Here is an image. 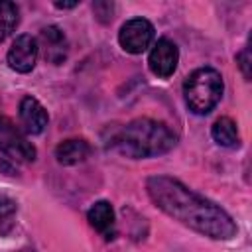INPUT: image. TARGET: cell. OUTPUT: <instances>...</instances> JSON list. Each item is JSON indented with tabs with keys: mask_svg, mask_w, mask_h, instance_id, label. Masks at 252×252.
Instances as JSON below:
<instances>
[{
	"mask_svg": "<svg viewBox=\"0 0 252 252\" xmlns=\"http://www.w3.org/2000/svg\"><path fill=\"white\" fill-rule=\"evenodd\" d=\"M146 189L158 209L203 236L228 240L238 232L236 222L224 209L169 175L150 177Z\"/></svg>",
	"mask_w": 252,
	"mask_h": 252,
	"instance_id": "6da1fadb",
	"label": "cell"
},
{
	"mask_svg": "<svg viewBox=\"0 0 252 252\" xmlns=\"http://www.w3.org/2000/svg\"><path fill=\"white\" fill-rule=\"evenodd\" d=\"M177 144V136L163 122L136 118L110 136V148L132 159L156 158L167 154Z\"/></svg>",
	"mask_w": 252,
	"mask_h": 252,
	"instance_id": "7a4b0ae2",
	"label": "cell"
},
{
	"mask_svg": "<svg viewBox=\"0 0 252 252\" xmlns=\"http://www.w3.org/2000/svg\"><path fill=\"white\" fill-rule=\"evenodd\" d=\"M224 91L222 77L213 67L195 69L183 83V98L193 114H209L220 100Z\"/></svg>",
	"mask_w": 252,
	"mask_h": 252,
	"instance_id": "3957f363",
	"label": "cell"
},
{
	"mask_svg": "<svg viewBox=\"0 0 252 252\" xmlns=\"http://www.w3.org/2000/svg\"><path fill=\"white\" fill-rule=\"evenodd\" d=\"M154 35H156V30L146 18H132L122 24L118 32V41L124 51L138 55L152 45Z\"/></svg>",
	"mask_w": 252,
	"mask_h": 252,
	"instance_id": "277c9868",
	"label": "cell"
},
{
	"mask_svg": "<svg viewBox=\"0 0 252 252\" xmlns=\"http://www.w3.org/2000/svg\"><path fill=\"white\" fill-rule=\"evenodd\" d=\"M0 152L8 154L18 161L35 159V148L32 146V142H28V138L6 116H0Z\"/></svg>",
	"mask_w": 252,
	"mask_h": 252,
	"instance_id": "5b68a950",
	"label": "cell"
},
{
	"mask_svg": "<svg viewBox=\"0 0 252 252\" xmlns=\"http://www.w3.org/2000/svg\"><path fill=\"white\" fill-rule=\"evenodd\" d=\"M37 55H39L37 39L28 35V33H22L14 39L12 47L8 49L6 59H8L10 69H14L16 73H30L35 67Z\"/></svg>",
	"mask_w": 252,
	"mask_h": 252,
	"instance_id": "8992f818",
	"label": "cell"
},
{
	"mask_svg": "<svg viewBox=\"0 0 252 252\" xmlns=\"http://www.w3.org/2000/svg\"><path fill=\"white\" fill-rule=\"evenodd\" d=\"M177 61H179V49L167 37L158 39L150 51V57H148L150 71L161 79H167L173 75V71L177 69Z\"/></svg>",
	"mask_w": 252,
	"mask_h": 252,
	"instance_id": "52a82bcc",
	"label": "cell"
},
{
	"mask_svg": "<svg viewBox=\"0 0 252 252\" xmlns=\"http://www.w3.org/2000/svg\"><path fill=\"white\" fill-rule=\"evenodd\" d=\"M20 122L28 134H41L49 122V116L37 98L24 96L20 102Z\"/></svg>",
	"mask_w": 252,
	"mask_h": 252,
	"instance_id": "ba28073f",
	"label": "cell"
},
{
	"mask_svg": "<svg viewBox=\"0 0 252 252\" xmlns=\"http://www.w3.org/2000/svg\"><path fill=\"white\" fill-rule=\"evenodd\" d=\"M87 219H89L91 226L94 230H98L106 240L114 238V234H116V217H114V209L108 201H96L89 209Z\"/></svg>",
	"mask_w": 252,
	"mask_h": 252,
	"instance_id": "9c48e42d",
	"label": "cell"
},
{
	"mask_svg": "<svg viewBox=\"0 0 252 252\" xmlns=\"http://www.w3.org/2000/svg\"><path fill=\"white\" fill-rule=\"evenodd\" d=\"M89 154H91L89 142L79 140V138L65 140L55 148V158L61 165H77V163L85 161L89 158Z\"/></svg>",
	"mask_w": 252,
	"mask_h": 252,
	"instance_id": "30bf717a",
	"label": "cell"
},
{
	"mask_svg": "<svg viewBox=\"0 0 252 252\" xmlns=\"http://www.w3.org/2000/svg\"><path fill=\"white\" fill-rule=\"evenodd\" d=\"M41 39L45 43V57L51 63H61L67 55V43H65V35L59 28L49 26L41 30Z\"/></svg>",
	"mask_w": 252,
	"mask_h": 252,
	"instance_id": "8fae6325",
	"label": "cell"
},
{
	"mask_svg": "<svg viewBox=\"0 0 252 252\" xmlns=\"http://www.w3.org/2000/svg\"><path fill=\"white\" fill-rule=\"evenodd\" d=\"M211 136L219 146H224V148H234V146H238V140H240L236 122L226 116L215 120L213 128H211Z\"/></svg>",
	"mask_w": 252,
	"mask_h": 252,
	"instance_id": "7c38bea8",
	"label": "cell"
},
{
	"mask_svg": "<svg viewBox=\"0 0 252 252\" xmlns=\"http://www.w3.org/2000/svg\"><path fill=\"white\" fill-rule=\"evenodd\" d=\"M20 24V8L14 2L0 0V43L18 28Z\"/></svg>",
	"mask_w": 252,
	"mask_h": 252,
	"instance_id": "4fadbf2b",
	"label": "cell"
},
{
	"mask_svg": "<svg viewBox=\"0 0 252 252\" xmlns=\"http://www.w3.org/2000/svg\"><path fill=\"white\" fill-rule=\"evenodd\" d=\"M16 203L4 195H0V230L2 232H8V228L12 226V220H14V215H16Z\"/></svg>",
	"mask_w": 252,
	"mask_h": 252,
	"instance_id": "5bb4252c",
	"label": "cell"
},
{
	"mask_svg": "<svg viewBox=\"0 0 252 252\" xmlns=\"http://www.w3.org/2000/svg\"><path fill=\"white\" fill-rule=\"evenodd\" d=\"M93 10L96 14V18L100 22H110L112 20V12H114V4L112 2H94Z\"/></svg>",
	"mask_w": 252,
	"mask_h": 252,
	"instance_id": "9a60e30c",
	"label": "cell"
},
{
	"mask_svg": "<svg viewBox=\"0 0 252 252\" xmlns=\"http://www.w3.org/2000/svg\"><path fill=\"white\" fill-rule=\"evenodd\" d=\"M236 61H238V65H240V69H242L244 77H246V79H250V69H248V65H250V59H248V49H244L242 53H238Z\"/></svg>",
	"mask_w": 252,
	"mask_h": 252,
	"instance_id": "2e32d148",
	"label": "cell"
},
{
	"mask_svg": "<svg viewBox=\"0 0 252 252\" xmlns=\"http://www.w3.org/2000/svg\"><path fill=\"white\" fill-rule=\"evenodd\" d=\"M79 2H55V8L59 10H69V8H75Z\"/></svg>",
	"mask_w": 252,
	"mask_h": 252,
	"instance_id": "e0dca14e",
	"label": "cell"
}]
</instances>
